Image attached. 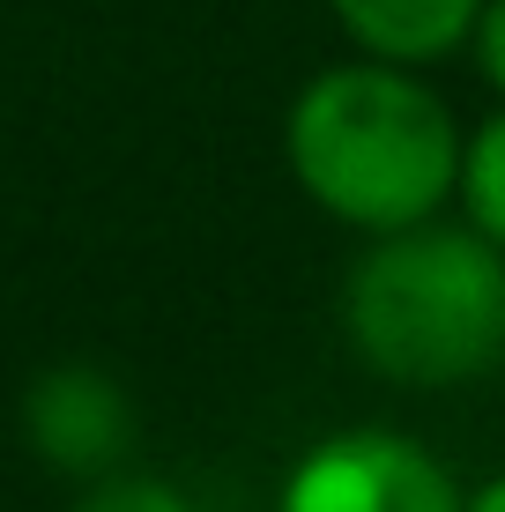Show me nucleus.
Listing matches in <instances>:
<instances>
[{
	"instance_id": "f257e3e1",
	"label": "nucleus",
	"mask_w": 505,
	"mask_h": 512,
	"mask_svg": "<svg viewBox=\"0 0 505 512\" xmlns=\"http://www.w3.org/2000/svg\"><path fill=\"white\" fill-rule=\"evenodd\" d=\"M290 179L364 238L431 223L461 193V127L416 67L335 60L290 97Z\"/></svg>"
},
{
	"instance_id": "f03ea898",
	"label": "nucleus",
	"mask_w": 505,
	"mask_h": 512,
	"mask_svg": "<svg viewBox=\"0 0 505 512\" xmlns=\"http://www.w3.org/2000/svg\"><path fill=\"white\" fill-rule=\"evenodd\" d=\"M342 327L387 386H461L505 357V253L468 223H409L364 245Z\"/></svg>"
},
{
	"instance_id": "7ed1b4c3",
	"label": "nucleus",
	"mask_w": 505,
	"mask_h": 512,
	"mask_svg": "<svg viewBox=\"0 0 505 512\" xmlns=\"http://www.w3.org/2000/svg\"><path fill=\"white\" fill-rule=\"evenodd\" d=\"M461 483L446 461L409 431H327L320 446L298 453V468L283 475L275 512H461Z\"/></svg>"
},
{
	"instance_id": "20e7f679",
	"label": "nucleus",
	"mask_w": 505,
	"mask_h": 512,
	"mask_svg": "<svg viewBox=\"0 0 505 512\" xmlns=\"http://www.w3.org/2000/svg\"><path fill=\"white\" fill-rule=\"evenodd\" d=\"M23 438L52 475L97 483V475L134 461L142 423H134V401L112 372H97V364H45L23 386Z\"/></svg>"
},
{
	"instance_id": "39448f33",
	"label": "nucleus",
	"mask_w": 505,
	"mask_h": 512,
	"mask_svg": "<svg viewBox=\"0 0 505 512\" xmlns=\"http://www.w3.org/2000/svg\"><path fill=\"white\" fill-rule=\"evenodd\" d=\"M327 15L357 38L364 60L431 67V60H454L476 38L483 0H327Z\"/></svg>"
},
{
	"instance_id": "423d86ee",
	"label": "nucleus",
	"mask_w": 505,
	"mask_h": 512,
	"mask_svg": "<svg viewBox=\"0 0 505 512\" xmlns=\"http://www.w3.org/2000/svg\"><path fill=\"white\" fill-rule=\"evenodd\" d=\"M461 208L468 231H483L505 253V104L461 141Z\"/></svg>"
},
{
	"instance_id": "0eeeda50",
	"label": "nucleus",
	"mask_w": 505,
	"mask_h": 512,
	"mask_svg": "<svg viewBox=\"0 0 505 512\" xmlns=\"http://www.w3.org/2000/svg\"><path fill=\"white\" fill-rule=\"evenodd\" d=\"M67 512H194V498H186L171 475H149V468H112L97 475V483H82V498Z\"/></svg>"
},
{
	"instance_id": "6e6552de",
	"label": "nucleus",
	"mask_w": 505,
	"mask_h": 512,
	"mask_svg": "<svg viewBox=\"0 0 505 512\" xmlns=\"http://www.w3.org/2000/svg\"><path fill=\"white\" fill-rule=\"evenodd\" d=\"M468 52H476V75L491 82V90L505 97V0H483L476 15V38H468Z\"/></svg>"
},
{
	"instance_id": "1a4fd4ad",
	"label": "nucleus",
	"mask_w": 505,
	"mask_h": 512,
	"mask_svg": "<svg viewBox=\"0 0 505 512\" xmlns=\"http://www.w3.org/2000/svg\"><path fill=\"white\" fill-rule=\"evenodd\" d=\"M461 512H505V475H491V483H476L468 490V505Z\"/></svg>"
}]
</instances>
